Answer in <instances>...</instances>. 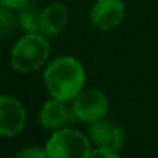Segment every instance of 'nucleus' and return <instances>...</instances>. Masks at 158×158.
<instances>
[{"instance_id":"nucleus-1","label":"nucleus","mask_w":158,"mask_h":158,"mask_svg":"<svg viewBox=\"0 0 158 158\" xmlns=\"http://www.w3.org/2000/svg\"><path fill=\"white\" fill-rule=\"evenodd\" d=\"M43 81L50 97L72 101L83 90L86 74L81 63L72 56H61L49 63Z\"/></svg>"},{"instance_id":"nucleus-2","label":"nucleus","mask_w":158,"mask_h":158,"mask_svg":"<svg viewBox=\"0 0 158 158\" xmlns=\"http://www.w3.org/2000/svg\"><path fill=\"white\" fill-rule=\"evenodd\" d=\"M52 47L46 35L42 32H27L11 49L10 63L17 72H35L49 60Z\"/></svg>"},{"instance_id":"nucleus-3","label":"nucleus","mask_w":158,"mask_h":158,"mask_svg":"<svg viewBox=\"0 0 158 158\" xmlns=\"http://www.w3.org/2000/svg\"><path fill=\"white\" fill-rule=\"evenodd\" d=\"M49 158H87L90 156V139L78 129L64 126L49 137L46 146Z\"/></svg>"},{"instance_id":"nucleus-4","label":"nucleus","mask_w":158,"mask_h":158,"mask_svg":"<svg viewBox=\"0 0 158 158\" xmlns=\"http://www.w3.org/2000/svg\"><path fill=\"white\" fill-rule=\"evenodd\" d=\"M72 108L77 119L86 123H93L103 119L108 114V98L97 89H83L72 100Z\"/></svg>"},{"instance_id":"nucleus-5","label":"nucleus","mask_w":158,"mask_h":158,"mask_svg":"<svg viewBox=\"0 0 158 158\" xmlns=\"http://www.w3.org/2000/svg\"><path fill=\"white\" fill-rule=\"evenodd\" d=\"M27 112L18 98L2 96L0 98V133L4 137H13L24 129Z\"/></svg>"},{"instance_id":"nucleus-6","label":"nucleus","mask_w":158,"mask_h":158,"mask_svg":"<svg viewBox=\"0 0 158 158\" xmlns=\"http://www.w3.org/2000/svg\"><path fill=\"white\" fill-rule=\"evenodd\" d=\"M125 15V6L121 0H97L90 10V22L98 31L115 29Z\"/></svg>"},{"instance_id":"nucleus-7","label":"nucleus","mask_w":158,"mask_h":158,"mask_svg":"<svg viewBox=\"0 0 158 158\" xmlns=\"http://www.w3.org/2000/svg\"><path fill=\"white\" fill-rule=\"evenodd\" d=\"M67 103L68 101L57 100L53 97L47 100L39 112V122L42 128L47 131H57L77 121V115L74 112L72 104L68 106Z\"/></svg>"},{"instance_id":"nucleus-8","label":"nucleus","mask_w":158,"mask_h":158,"mask_svg":"<svg viewBox=\"0 0 158 158\" xmlns=\"http://www.w3.org/2000/svg\"><path fill=\"white\" fill-rule=\"evenodd\" d=\"M89 139L94 143L96 147H108L118 151L125 144L126 136L121 126L103 118L89 123Z\"/></svg>"},{"instance_id":"nucleus-9","label":"nucleus","mask_w":158,"mask_h":158,"mask_svg":"<svg viewBox=\"0 0 158 158\" xmlns=\"http://www.w3.org/2000/svg\"><path fill=\"white\" fill-rule=\"evenodd\" d=\"M69 11L61 3H53L40 13V32L46 36H57L67 28Z\"/></svg>"},{"instance_id":"nucleus-10","label":"nucleus","mask_w":158,"mask_h":158,"mask_svg":"<svg viewBox=\"0 0 158 158\" xmlns=\"http://www.w3.org/2000/svg\"><path fill=\"white\" fill-rule=\"evenodd\" d=\"M17 11L18 25L27 32H40V13L33 3H28Z\"/></svg>"},{"instance_id":"nucleus-11","label":"nucleus","mask_w":158,"mask_h":158,"mask_svg":"<svg viewBox=\"0 0 158 158\" xmlns=\"http://www.w3.org/2000/svg\"><path fill=\"white\" fill-rule=\"evenodd\" d=\"M13 8H7L2 6V11H0V21H2V35H6L8 31L14 28V25H18V18H17V13H13Z\"/></svg>"},{"instance_id":"nucleus-12","label":"nucleus","mask_w":158,"mask_h":158,"mask_svg":"<svg viewBox=\"0 0 158 158\" xmlns=\"http://www.w3.org/2000/svg\"><path fill=\"white\" fill-rule=\"evenodd\" d=\"M17 158H46L47 151L42 147H25L15 154Z\"/></svg>"},{"instance_id":"nucleus-13","label":"nucleus","mask_w":158,"mask_h":158,"mask_svg":"<svg viewBox=\"0 0 158 158\" xmlns=\"http://www.w3.org/2000/svg\"><path fill=\"white\" fill-rule=\"evenodd\" d=\"M89 157H100V158H118L119 154L118 151L112 150V148L108 147H96L94 150L90 151Z\"/></svg>"},{"instance_id":"nucleus-14","label":"nucleus","mask_w":158,"mask_h":158,"mask_svg":"<svg viewBox=\"0 0 158 158\" xmlns=\"http://www.w3.org/2000/svg\"><path fill=\"white\" fill-rule=\"evenodd\" d=\"M31 0H0L3 7L7 8H13V10H19L24 6H27Z\"/></svg>"}]
</instances>
